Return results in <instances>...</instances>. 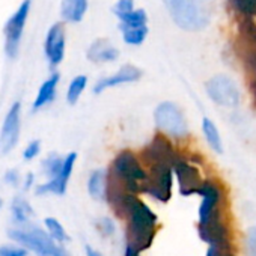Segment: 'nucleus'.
<instances>
[{"label":"nucleus","mask_w":256,"mask_h":256,"mask_svg":"<svg viewBox=\"0 0 256 256\" xmlns=\"http://www.w3.org/2000/svg\"><path fill=\"white\" fill-rule=\"evenodd\" d=\"M86 254L88 256H101L96 250H94L92 247H86Z\"/></svg>","instance_id":"e433bc0d"},{"label":"nucleus","mask_w":256,"mask_h":256,"mask_svg":"<svg viewBox=\"0 0 256 256\" xmlns=\"http://www.w3.org/2000/svg\"><path fill=\"white\" fill-rule=\"evenodd\" d=\"M98 229H100V232L102 235L107 236V235H112L114 232V224H113V222L108 217H104V218H101L98 222Z\"/></svg>","instance_id":"7c9ffc66"},{"label":"nucleus","mask_w":256,"mask_h":256,"mask_svg":"<svg viewBox=\"0 0 256 256\" xmlns=\"http://www.w3.org/2000/svg\"><path fill=\"white\" fill-rule=\"evenodd\" d=\"M106 186H107V174L101 169L94 170L89 176V181H88L89 194L96 200L104 199L106 198Z\"/></svg>","instance_id":"6ab92c4d"},{"label":"nucleus","mask_w":256,"mask_h":256,"mask_svg":"<svg viewBox=\"0 0 256 256\" xmlns=\"http://www.w3.org/2000/svg\"><path fill=\"white\" fill-rule=\"evenodd\" d=\"M134 10V0H118L113 6V14L119 18L124 14Z\"/></svg>","instance_id":"cd10ccee"},{"label":"nucleus","mask_w":256,"mask_h":256,"mask_svg":"<svg viewBox=\"0 0 256 256\" xmlns=\"http://www.w3.org/2000/svg\"><path fill=\"white\" fill-rule=\"evenodd\" d=\"M88 11V0H60V16L68 23H80Z\"/></svg>","instance_id":"a211bd4d"},{"label":"nucleus","mask_w":256,"mask_h":256,"mask_svg":"<svg viewBox=\"0 0 256 256\" xmlns=\"http://www.w3.org/2000/svg\"><path fill=\"white\" fill-rule=\"evenodd\" d=\"M174 23L188 32L205 29L212 17L211 0H163Z\"/></svg>","instance_id":"f257e3e1"},{"label":"nucleus","mask_w":256,"mask_h":256,"mask_svg":"<svg viewBox=\"0 0 256 256\" xmlns=\"http://www.w3.org/2000/svg\"><path fill=\"white\" fill-rule=\"evenodd\" d=\"M180 154L175 151L169 136H166L164 133H157L151 142L140 151L139 158L144 163L145 168H150L152 164H174V162L176 160Z\"/></svg>","instance_id":"39448f33"},{"label":"nucleus","mask_w":256,"mask_h":256,"mask_svg":"<svg viewBox=\"0 0 256 256\" xmlns=\"http://www.w3.org/2000/svg\"><path fill=\"white\" fill-rule=\"evenodd\" d=\"M34 182H35V176H34V174H28V175H26V178H24V190H29V188L34 186Z\"/></svg>","instance_id":"72a5a7b5"},{"label":"nucleus","mask_w":256,"mask_h":256,"mask_svg":"<svg viewBox=\"0 0 256 256\" xmlns=\"http://www.w3.org/2000/svg\"><path fill=\"white\" fill-rule=\"evenodd\" d=\"M148 24V16L145 10H133L130 12L124 14L122 17H119V29L124 28H138V26H145Z\"/></svg>","instance_id":"412c9836"},{"label":"nucleus","mask_w":256,"mask_h":256,"mask_svg":"<svg viewBox=\"0 0 256 256\" xmlns=\"http://www.w3.org/2000/svg\"><path fill=\"white\" fill-rule=\"evenodd\" d=\"M30 11V0H23L17 11L11 16V18L5 24V52L8 58L14 59L18 53V47L22 42L23 30Z\"/></svg>","instance_id":"0eeeda50"},{"label":"nucleus","mask_w":256,"mask_h":256,"mask_svg":"<svg viewBox=\"0 0 256 256\" xmlns=\"http://www.w3.org/2000/svg\"><path fill=\"white\" fill-rule=\"evenodd\" d=\"M20 113H22V104L14 102L11 108L8 110L4 125H2V132H0V145H2L4 152H10L11 150L16 148L18 144L20 138Z\"/></svg>","instance_id":"1a4fd4ad"},{"label":"nucleus","mask_w":256,"mask_h":256,"mask_svg":"<svg viewBox=\"0 0 256 256\" xmlns=\"http://www.w3.org/2000/svg\"><path fill=\"white\" fill-rule=\"evenodd\" d=\"M2 206H4V200L0 199V210H2Z\"/></svg>","instance_id":"4c0bfd02"},{"label":"nucleus","mask_w":256,"mask_h":256,"mask_svg":"<svg viewBox=\"0 0 256 256\" xmlns=\"http://www.w3.org/2000/svg\"><path fill=\"white\" fill-rule=\"evenodd\" d=\"M44 223H46V228H47V230H48V235H50L54 241L65 242V241H68V240H70V236H68V234L65 232L64 226H62L56 218H53V217H47Z\"/></svg>","instance_id":"393cba45"},{"label":"nucleus","mask_w":256,"mask_h":256,"mask_svg":"<svg viewBox=\"0 0 256 256\" xmlns=\"http://www.w3.org/2000/svg\"><path fill=\"white\" fill-rule=\"evenodd\" d=\"M140 77H142V71L138 66L124 65L114 74L98 80L94 86V94H101L108 88H114V86H119L124 83H134V82L140 80Z\"/></svg>","instance_id":"ddd939ff"},{"label":"nucleus","mask_w":256,"mask_h":256,"mask_svg":"<svg viewBox=\"0 0 256 256\" xmlns=\"http://www.w3.org/2000/svg\"><path fill=\"white\" fill-rule=\"evenodd\" d=\"M241 35L244 40L246 66L256 83V22H253L252 17H247L246 23H242Z\"/></svg>","instance_id":"4468645a"},{"label":"nucleus","mask_w":256,"mask_h":256,"mask_svg":"<svg viewBox=\"0 0 256 256\" xmlns=\"http://www.w3.org/2000/svg\"><path fill=\"white\" fill-rule=\"evenodd\" d=\"M124 256H140V252H138L134 247H132L130 244H126V248H125V254Z\"/></svg>","instance_id":"f704fd0d"},{"label":"nucleus","mask_w":256,"mask_h":256,"mask_svg":"<svg viewBox=\"0 0 256 256\" xmlns=\"http://www.w3.org/2000/svg\"><path fill=\"white\" fill-rule=\"evenodd\" d=\"M154 119L158 130L169 138L182 139L188 134V125L182 110L172 101H164L157 106Z\"/></svg>","instance_id":"7ed1b4c3"},{"label":"nucleus","mask_w":256,"mask_h":256,"mask_svg":"<svg viewBox=\"0 0 256 256\" xmlns=\"http://www.w3.org/2000/svg\"><path fill=\"white\" fill-rule=\"evenodd\" d=\"M5 181H6L10 186H17V184L20 182V174H18V170H16V169L8 170V172L5 174Z\"/></svg>","instance_id":"473e14b6"},{"label":"nucleus","mask_w":256,"mask_h":256,"mask_svg":"<svg viewBox=\"0 0 256 256\" xmlns=\"http://www.w3.org/2000/svg\"><path fill=\"white\" fill-rule=\"evenodd\" d=\"M28 252L23 247H14V246H5L0 247V256H26Z\"/></svg>","instance_id":"c756f323"},{"label":"nucleus","mask_w":256,"mask_h":256,"mask_svg":"<svg viewBox=\"0 0 256 256\" xmlns=\"http://www.w3.org/2000/svg\"><path fill=\"white\" fill-rule=\"evenodd\" d=\"M247 247H248V254L250 256H256V226L250 228V230H248Z\"/></svg>","instance_id":"2f4dec72"},{"label":"nucleus","mask_w":256,"mask_h":256,"mask_svg":"<svg viewBox=\"0 0 256 256\" xmlns=\"http://www.w3.org/2000/svg\"><path fill=\"white\" fill-rule=\"evenodd\" d=\"M12 240L24 246L26 248H32L34 252L40 253L41 256H53L58 250V244L48 235L38 228H28V229H12L10 230Z\"/></svg>","instance_id":"423d86ee"},{"label":"nucleus","mask_w":256,"mask_h":256,"mask_svg":"<svg viewBox=\"0 0 256 256\" xmlns=\"http://www.w3.org/2000/svg\"><path fill=\"white\" fill-rule=\"evenodd\" d=\"M86 86H88V77L83 76V74L76 76L70 82V84H68V90H66V101H68V104L74 106L78 101V98L83 94V90L86 89Z\"/></svg>","instance_id":"b1692460"},{"label":"nucleus","mask_w":256,"mask_h":256,"mask_svg":"<svg viewBox=\"0 0 256 256\" xmlns=\"http://www.w3.org/2000/svg\"><path fill=\"white\" fill-rule=\"evenodd\" d=\"M202 132H204V136H205L208 145L211 146V150H214L217 154H222L223 152L222 138H220V133L217 130L216 124L210 118H204V120H202Z\"/></svg>","instance_id":"aec40b11"},{"label":"nucleus","mask_w":256,"mask_h":256,"mask_svg":"<svg viewBox=\"0 0 256 256\" xmlns=\"http://www.w3.org/2000/svg\"><path fill=\"white\" fill-rule=\"evenodd\" d=\"M53 256H68V253H66V250H65V248L58 247V250L54 252V254H53Z\"/></svg>","instance_id":"c9c22d12"},{"label":"nucleus","mask_w":256,"mask_h":256,"mask_svg":"<svg viewBox=\"0 0 256 256\" xmlns=\"http://www.w3.org/2000/svg\"><path fill=\"white\" fill-rule=\"evenodd\" d=\"M119 30L122 32V38L128 46H140L148 36V24L138 28H124Z\"/></svg>","instance_id":"4be33fe9"},{"label":"nucleus","mask_w":256,"mask_h":256,"mask_svg":"<svg viewBox=\"0 0 256 256\" xmlns=\"http://www.w3.org/2000/svg\"><path fill=\"white\" fill-rule=\"evenodd\" d=\"M62 163H64V158L59 157L58 154H50L44 162H42V170L44 174L48 176V178H54L60 168H62Z\"/></svg>","instance_id":"a878e982"},{"label":"nucleus","mask_w":256,"mask_h":256,"mask_svg":"<svg viewBox=\"0 0 256 256\" xmlns=\"http://www.w3.org/2000/svg\"><path fill=\"white\" fill-rule=\"evenodd\" d=\"M235 10L247 17L256 16V0H230Z\"/></svg>","instance_id":"bb28decb"},{"label":"nucleus","mask_w":256,"mask_h":256,"mask_svg":"<svg viewBox=\"0 0 256 256\" xmlns=\"http://www.w3.org/2000/svg\"><path fill=\"white\" fill-rule=\"evenodd\" d=\"M59 74L58 72H53L40 88L38 90V95L36 98L34 100V104H32V108L34 110H40L42 107H46L47 104H50L54 96H56V90H58V84H59Z\"/></svg>","instance_id":"f3484780"},{"label":"nucleus","mask_w":256,"mask_h":256,"mask_svg":"<svg viewBox=\"0 0 256 256\" xmlns=\"http://www.w3.org/2000/svg\"><path fill=\"white\" fill-rule=\"evenodd\" d=\"M148 176L142 186V193L150 194L151 198L168 202L172 194V181H174V169L172 164H152L146 168Z\"/></svg>","instance_id":"20e7f679"},{"label":"nucleus","mask_w":256,"mask_h":256,"mask_svg":"<svg viewBox=\"0 0 256 256\" xmlns=\"http://www.w3.org/2000/svg\"><path fill=\"white\" fill-rule=\"evenodd\" d=\"M77 160V154L76 152H70L62 163V168L59 170V174L54 178H50V181L41 184L36 187V194H47V193H53V194H64L66 192V186L70 181V176L74 170V164Z\"/></svg>","instance_id":"9d476101"},{"label":"nucleus","mask_w":256,"mask_h":256,"mask_svg":"<svg viewBox=\"0 0 256 256\" xmlns=\"http://www.w3.org/2000/svg\"><path fill=\"white\" fill-rule=\"evenodd\" d=\"M206 94L218 106L235 107L240 102V92L235 82L224 74L214 76L212 78L208 80Z\"/></svg>","instance_id":"6e6552de"},{"label":"nucleus","mask_w":256,"mask_h":256,"mask_svg":"<svg viewBox=\"0 0 256 256\" xmlns=\"http://www.w3.org/2000/svg\"><path fill=\"white\" fill-rule=\"evenodd\" d=\"M41 151V142L40 140H32L28 144V146L23 151V158L24 160H34Z\"/></svg>","instance_id":"c85d7f7f"},{"label":"nucleus","mask_w":256,"mask_h":256,"mask_svg":"<svg viewBox=\"0 0 256 256\" xmlns=\"http://www.w3.org/2000/svg\"><path fill=\"white\" fill-rule=\"evenodd\" d=\"M108 175L118 181L128 193L140 194L148 172L139 156L132 150H122L112 162Z\"/></svg>","instance_id":"f03ea898"},{"label":"nucleus","mask_w":256,"mask_h":256,"mask_svg":"<svg viewBox=\"0 0 256 256\" xmlns=\"http://www.w3.org/2000/svg\"><path fill=\"white\" fill-rule=\"evenodd\" d=\"M11 210H12V217L17 223H28L30 217L34 216V210L30 204L22 198H16L12 200Z\"/></svg>","instance_id":"5701e85b"},{"label":"nucleus","mask_w":256,"mask_h":256,"mask_svg":"<svg viewBox=\"0 0 256 256\" xmlns=\"http://www.w3.org/2000/svg\"><path fill=\"white\" fill-rule=\"evenodd\" d=\"M196 193H199L202 196V204L199 206V220H200V224H205L212 217L214 208L220 199V192L214 182L206 181L199 186Z\"/></svg>","instance_id":"2eb2a0df"},{"label":"nucleus","mask_w":256,"mask_h":256,"mask_svg":"<svg viewBox=\"0 0 256 256\" xmlns=\"http://www.w3.org/2000/svg\"><path fill=\"white\" fill-rule=\"evenodd\" d=\"M172 169H174V174L178 178L180 190H181V193L184 196H188V194L198 192L202 181H200V175H199L198 169L193 164H190L186 158L178 156L176 160L172 164Z\"/></svg>","instance_id":"9b49d317"},{"label":"nucleus","mask_w":256,"mask_h":256,"mask_svg":"<svg viewBox=\"0 0 256 256\" xmlns=\"http://www.w3.org/2000/svg\"><path fill=\"white\" fill-rule=\"evenodd\" d=\"M46 58L52 66H58L65 56V29L62 23H54L46 36Z\"/></svg>","instance_id":"f8f14e48"},{"label":"nucleus","mask_w":256,"mask_h":256,"mask_svg":"<svg viewBox=\"0 0 256 256\" xmlns=\"http://www.w3.org/2000/svg\"><path fill=\"white\" fill-rule=\"evenodd\" d=\"M88 59L94 64H106V62H113L119 58V50L110 44L107 40H96L90 44L88 50Z\"/></svg>","instance_id":"dca6fc26"}]
</instances>
